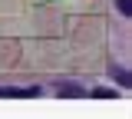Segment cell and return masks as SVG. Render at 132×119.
<instances>
[{
  "label": "cell",
  "mask_w": 132,
  "mask_h": 119,
  "mask_svg": "<svg viewBox=\"0 0 132 119\" xmlns=\"http://www.w3.org/2000/svg\"><path fill=\"white\" fill-rule=\"evenodd\" d=\"M112 76H116L122 86H129V73H126V69H116V66H112Z\"/></svg>",
  "instance_id": "obj_1"
},
{
  "label": "cell",
  "mask_w": 132,
  "mask_h": 119,
  "mask_svg": "<svg viewBox=\"0 0 132 119\" xmlns=\"http://www.w3.org/2000/svg\"><path fill=\"white\" fill-rule=\"evenodd\" d=\"M60 93H63V96H82V89H79V86H63Z\"/></svg>",
  "instance_id": "obj_2"
},
{
  "label": "cell",
  "mask_w": 132,
  "mask_h": 119,
  "mask_svg": "<svg viewBox=\"0 0 132 119\" xmlns=\"http://www.w3.org/2000/svg\"><path fill=\"white\" fill-rule=\"evenodd\" d=\"M119 10H122V13H129L132 7H129V0H119Z\"/></svg>",
  "instance_id": "obj_3"
},
{
  "label": "cell",
  "mask_w": 132,
  "mask_h": 119,
  "mask_svg": "<svg viewBox=\"0 0 132 119\" xmlns=\"http://www.w3.org/2000/svg\"><path fill=\"white\" fill-rule=\"evenodd\" d=\"M0 96H7V93H3V89H0Z\"/></svg>",
  "instance_id": "obj_4"
}]
</instances>
